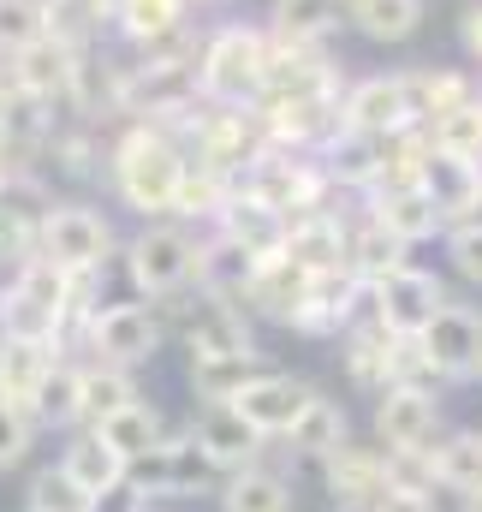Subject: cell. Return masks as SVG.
Instances as JSON below:
<instances>
[{"label":"cell","instance_id":"obj_51","mask_svg":"<svg viewBox=\"0 0 482 512\" xmlns=\"http://www.w3.org/2000/svg\"><path fill=\"white\" fill-rule=\"evenodd\" d=\"M48 6H66V12H84V18H96L102 30H108V12H114V0H48Z\"/></svg>","mask_w":482,"mask_h":512},{"label":"cell","instance_id":"obj_16","mask_svg":"<svg viewBox=\"0 0 482 512\" xmlns=\"http://www.w3.org/2000/svg\"><path fill=\"white\" fill-rule=\"evenodd\" d=\"M78 54H84V48H72L66 36L48 30V36L12 48V78H18L24 96H36V102H48L54 114H66V102H72V78H78Z\"/></svg>","mask_w":482,"mask_h":512},{"label":"cell","instance_id":"obj_28","mask_svg":"<svg viewBox=\"0 0 482 512\" xmlns=\"http://www.w3.org/2000/svg\"><path fill=\"white\" fill-rule=\"evenodd\" d=\"M322 173L334 179V191L340 197H352V203H363L369 191H375V173H381V137H363V131H334L322 149Z\"/></svg>","mask_w":482,"mask_h":512},{"label":"cell","instance_id":"obj_53","mask_svg":"<svg viewBox=\"0 0 482 512\" xmlns=\"http://www.w3.org/2000/svg\"><path fill=\"white\" fill-rule=\"evenodd\" d=\"M197 12H227V6H239V0H191Z\"/></svg>","mask_w":482,"mask_h":512},{"label":"cell","instance_id":"obj_42","mask_svg":"<svg viewBox=\"0 0 482 512\" xmlns=\"http://www.w3.org/2000/svg\"><path fill=\"white\" fill-rule=\"evenodd\" d=\"M24 512H90V495H84L60 465H42V471L24 483Z\"/></svg>","mask_w":482,"mask_h":512},{"label":"cell","instance_id":"obj_30","mask_svg":"<svg viewBox=\"0 0 482 512\" xmlns=\"http://www.w3.org/2000/svg\"><path fill=\"white\" fill-rule=\"evenodd\" d=\"M304 292H310V274H304L286 251H274V256H262V268H256V286H250L244 310H250L256 322H280V328H286V322L298 316Z\"/></svg>","mask_w":482,"mask_h":512},{"label":"cell","instance_id":"obj_36","mask_svg":"<svg viewBox=\"0 0 482 512\" xmlns=\"http://www.w3.org/2000/svg\"><path fill=\"white\" fill-rule=\"evenodd\" d=\"M262 24L280 42H334L346 30V0H268Z\"/></svg>","mask_w":482,"mask_h":512},{"label":"cell","instance_id":"obj_9","mask_svg":"<svg viewBox=\"0 0 482 512\" xmlns=\"http://www.w3.org/2000/svg\"><path fill=\"white\" fill-rule=\"evenodd\" d=\"M447 304H453L447 274H435V268H423V262H405L399 274H387V280L369 292V316H375L387 334H399V340H417Z\"/></svg>","mask_w":482,"mask_h":512},{"label":"cell","instance_id":"obj_45","mask_svg":"<svg viewBox=\"0 0 482 512\" xmlns=\"http://www.w3.org/2000/svg\"><path fill=\"white\" fill-rule=\"evenodd\" d=\"M429 137H435V149H447V155L482 161V96H477V102H465L459 114L435 120V126H429Z\"/></svg>","mask_w":482,"mask_h":512},{"label":"cell","instance_id":"obj_5","mask_svg":"<svg viewBox=\"0 0 482 512\" xmlns=\"http://www.w3.org/2000/svg\"><path fill=\"white\" fill-rule=\"evenodd\" d=\"M167 328L185 346V358H262L256 340V316L244 304L221 298H167Z\"/></svg>","mask_w":482,"mask_h":512},{"label":"cell","instance_id":"obj_32","mask_svg":"<svg viewBox=\"0 0 482 512\" xmlns=\"http://www.w3.org/2000/svg\"><path fill=\"white\" fill-rule=\"evenodd\" d=\"M411 262V245L405 239H393L381 221H369L358 203V215H352V233H346V268L358 274L363 286H381L387 274H399Z\"/></svg>","mask_w":482,"mask_h":512},{"label":"cell","instance_id":"obj_19","mask_svg":"<svg viewBox=\"0 0 482 512\" xmlns=\"http://www.w3.org/2000/svg\"><path fill=\"white\" fill-rule=\"evenodd\" d=\"M54 185H96L102 173H108V137L102 126H90V120H54V137H48V149H42V161H36Z\"/></svg>","mask_w":482,"mask_h":512},{"label":"cell","instance_id":"obj_55","mask_svg":"<svg viewBox=\"0 0 482 512\" xmlns=\"http://www.w3.org/2000/svg\"><path fill=\"white\" fill-rule=\"evenodd\" d=\"M328 512H369V507H328Z\"/></svg>","mask_w":482,"mask_h":512},{"label":"cell","instance_id":"obj_38","mask_svg":"<svg viewBox=\"0 0 482 512\" xmlns=\"http://www.w3.org/2000/svg\"><path fill=\"white\" fill-rule=\"evenodd\" d=\"M411 90H417V114H423V126H435V120L459 114L465 102H477L482 78H471L465 66H423V72H411Z\"/></svg>","mask_w":482,"mask_h":512},{"label":"cell","instance_id":"obj_10","mask_svg":"<svg viewBox=\"0 0 482 512\" xmlns=\"http://www.w3.org/2000/svg\"><path fill=\"white\" fill-rule=\"evenodd\" d=\"M340 126L363 131V137H381V143L411 126H423L411 72H363V78H352L346 102H340Z\"/></svg>","mask_w":482,"mask_h":512},{"label":"cell","instance_id":"obj_52","mask_svg":"<svg viewBox=\"0 0 482 512\" xmlns=\"http://www.w3.org/2000/svg\"><path fill=\"white\" fill-rule=\"evenodd\" d=\"M12 90H18V78H12V48L0 42V102H6Z\"/></svg>","mask_w":482,"mask_h":512},{"label":"cell","instance_id":"obj_26","mask_svg":"<svg viewBox=\"0 0 482 512\" xmlns=\"http://www.w3.org/2000/svg\"><path fill=\"white\" fill-rule=\"evenodd\" d=\"M352 441V417H346V405L334 399V393H322L316 387V399L304 405V417L280 435V453L286 459H298V465H322L334 447H346Z\"/></svg>","mask_w":482,"mask_h":512},{"label":"cell","instance_id":"obj_7","mask_svg":"<svg viewBox=\"0 0 482 512\" xmlns=\"http://www.w3.org/2000/svg\"><path fill=\"white\" fill-rule=\"evenodd\" d=\"M167 340H173V328H167V310H161V304H149V298H114V304H102V316L90 322L84 358L120 364V370H143V364L161 358Z\"/></svg>","mask_w":482,"mask_h":512},{"label":"cell","instance_id":"obj_24","mask_svg":"<svg viewBox=\"0 0 482 512\" xmlns=\"http://www.w3.org/2000/svg\"><path fill=\"white\" fill-rule=\"evenodd\" d=\"M417 185H423V191H429V203L447 215V227L471 221V215L482 209V161L447 155V149H429V155H423Z\"/></svg>","mask_w":482,"mask_h":512},{"label":"cell","instance_id":"obj_31","mask_svg":"<svg viewBox=\"0 0 482 512\" xmlns=\"http://www.w3.org/2000/svg\"><path fill=\"white\" fill-rule=\"evenodd\" d=\"M60 364L54 340H24V334H0V399L12 405H36V387L48 382V370Z\"/></svg>","mask_w":482,"mask_h":512},{"label":"cell","instance_id":"obj_18","mask_svg":"<svg viewBox=\"0 0 482 512\" xmlns=\"http://www.w3.org/2000/svg\"><path fill=\"white\" fill-rule=\"evenodd\" d=\"M310 399H316V382H304V376H292V370H256L233 405L244 411V423H256L268 441H280V435L304 417Z\"/></svg>","mask_w":482,"mask_h":512},{"label":"cell","instance_id":"obj_11","mask_svg":"<svg viewBox=\"0 0 482 512\" xmlns=\"http://www.w3.org/2000/svg\"><path fill=\"white\" fill-rule=\"evenodd\" d=\"M54 179L42 167H0V251L30 262L42 251V227L54 215Z\"/></svg>","mask_w":482,"mask_h":512},{"label":"cell","instance_id":"obj_22","mask_svg":"<svg viewBox=\"0 0 482 512\" xmlns=\"http://www.w3.org/2000/svg\"><path fill=\"white\" fill-rule=\"evenodd\" d=\"M256 268H262V256L239 245V239H227V233H203V251H197V298H221V304H244L250 298V286H256Z\"/></svg>","mask_w":482,"mask_h":512},{"label":"cell","instance_id":"obj_20","mask_svg":"<svg viewBox=\"0 0 482 512\" xmlns=\"http://www.w3.org/2000/svg\"><path fill=\"white\" fill-rule=\"evenodd\" d=\"M352 215H358V203L298 215V221H286V245H280V251L292 256L304 274H334V268H346V233H352Z\"/></svg>","mask_w":482,"mask_h":512},{"label":"cell","instance_id":"obj_56","mask_svg":"<svg viewBox=\"0 0 482 512\" xmlns=\"http://www.w3.org/2000/svg\"><path fill=\"white\" fill-rule=\"evenodd\" d=\"M143 512H167V507H143Z\"/></svg>","mask_w":482,"mask_h":512},{"label":"cell","instance_id":"obj_6","mask_svg":"<svg viewBox=\"0 0 482 512\" xmlns=\"http://www.w3.org/2000/svg\"><path fill=\"white\" fill-rule=\"evenodd\" d=\"M36 256H48L60 274H108L114 256H120V233H114V221L96 203L60 197L48 227H42V251Z\"/></svg>","mask_w":482,"mask_h":512},{"label":"cell","instance_id":"obj_12","mask_svg":"<svg viewBox=\"0 0 482 512\" xmlns=\"http://www.w3.org/2000/svg\"><path fill=\"white\" fill-rule=\"evenodd\" d=\"M417 346H423V358L435 364V376L447 387L482 382V304L453 298V304L417 334Z\"/></svg>","mask_w":482,"mask_h":512},{"label":"cell","instance_id":"obj_29","mask_svg":"<svg viewBox=\"0 0 482 512\" xmlns=\"http://www.w3.org/2000/svg\"><path fill=\"white\" fill-rule=\"evenodd\" d=\"M215 507L221 512H298V489L280 465H244L233 477H221L215 489Z\"/></svg>","mask_w":482,"mask_h":512},{"label":"cell","instance_id":"obj_44","mask_svg":"<svg viewBox=\"0 0 482 512\" xmlns=\"http://www.w3.org/2000/svg\"><path fill=\"white\" fill-rule=\"evenodd\" d=\"M441 262H447L453 280H465V286H477L482 292V221H459V227H447V233H441Z\"/></svg>","mask_w":482,"mask_h":512},{"label":"cell","instance_id":"obj_21","mask_svg":"<svg viewBox=\"0 0 482 512\" xmlns=\"http://www.w3.org/2000/svg\"><path fill=\"white\" fill-rule=\"evenodd\" d=\"M54 465H60L84 495H108V489H120L125 477H131V459H125L120 447H108L102 429H90V423H78V429L60 435Z\"/></svg>","mask_w":482,"mask_h":512},{"label":"cell","instance_id":"obj_40","mask_svg":"<svg viewBox=\"0 0 482 512\" xmlns=\"http://www.w3.org/2000/svg\"><path fill=\"white\" fill-rule=\"evenodd\" d=\"M96 429H102V441H108V447H120L125 459H143L155 441H167V429H173V423L161 417V405H155V399H131L125 411H114V417H108V423H96Z\"/></svg>","mask_w":482,"mask_h":512},{"label":"cell","instance_id":"obj_46","mask_svg":"<svg viewBox=\"0 0 482 512\" xmlns=\"http://www.w3.org/2000/svg\"><path fill=\"white\" fill-rule=\"evenodd\" d=\"M36 435H42V423H36V417H30L24 405L0 399V471H18V465L30 459Z\"/></svg>","mask_w":482,"mask_h":512},{"label":"cell","instance_id":"obj_3","mask_svg":"<svg viewBox=\"0 0 482 512\" xmlns=\"http://www.w3.org/2000/svg\"><path fill=\"white\" fill-rule=\"evenodd\" d=\"M197 251H203V233L185 227V221H143L131 239L120 245L125 280H131V298H149V304H167V298H185L197 286Z\"/></svg>","mask_w":482,"mask_h":512},{"label":"cell","instance_id":"obj_39","mask_svg":"<svg viewBox=\"0 0 482 512\" xmlns=\"http://www.w3.org/2000/svg\"><path fill=\"white\" fill-rule=\"evenodd\" d=\"M256 370H268V364L262 358H185V382H191L197 405H233Z\"/></svg>","mask_w":482,"mask_h":512},{"label":"cell","instance_id":"obj_35","mask_svg":"<svg viewBox=\"0 0 482 512\" xmlns=\"http://www.w3.org/2000/svg\"><path fill=\"white\" fill-rule=\"evenodd\" d=\"M131 399H143L137 370L102 364V358H78V417H84L90 429H96V423H108L114 411H125Z\"/></svg>","mask_w":482,"mask_h":512},{"label":"cell","instance_id":"obj_13","mask_svg":"<svg viewBox=\"0 0 482 512\" xmlns=\"http://www.w3.org/2000/svg\"><path fill=\"white\" fill-rule=\"evenodd\" d=\"M369 292L375 286H363L352 268L310 274V292H304V304H298V316L286 328L304 334V340H340L346 328H358L363 316H369Z\"/></svg>","mask_w":482,"mask_h":512},{"label":"cell","instance_id":"obj_54","mask_svg":"<svg viewBox=\"0 0 482 512\" xmlns=\"http://www.w3.org/2000/svg\"><path fill=\"white\" fill-rule=\"evenodd\" d=\"M459 512H482V495H477V501H459Z\"/></svg>","mask_w":482,"mask_h":512},{"label":"cell","instance_id":"obj_48","mask_svg":"<svg viewBox=\"0 0 482 512\" xmlns=\"http://www.w3.org/2000/svg\"><path fill=\"white\" fill-rule=\"evenodd\" d=\"M369 512H441V495H411V489H387Z\"/></svg>","mask_w":482,"mask_h":512},{"label":"cell","instance_id":"obj_17","mask_svg":"<svg viewBox=\"0 0 482 512\" xmlns=\"http://www.w3.org/2000/svg\"><path fill=\"white\" fill-rule=\"evenodd\" d=\"M316 471H322L328 507H375V501L387 495V453H381L375 441H346V447H334Z\"/></svg>","mask_w":482,"mask_h":512},{"label":"cell","instance_id":"obj_47","mask_svg":"<svg viewBox=\"0 0 482 512\" xmlns=\"http://www.w3.org/2000/svg\"><path fill=\"white\" fill-rule=\"evenodd\" d=\"M36 36H48V0H0V42L24 48Z\"/></svg>","mask_w":482,"mask_h":512},{"label":"cell","instance_id":"obj_2","mask_svg":"<svg viewBox=\"0 0 482 512\" xmlns=\"http://www.w3.org/2000/svg\"><path fill=\"white\" fill-rule=\"evenodd\" d=\"M268 60H274V30H268V24H244V18L203 24L197 84H203L209 102L256 108V96H262V84H268Z\"/></svg>","mask_w":482,"mask_h":512},{"label":"cell","instance_id":"obj_8","mask_svg":"<svg viewBox=\"0 0 482 512\" xmlns=\"http://www.w3.org/2000/svg\"><path fill=\"white\" fill-rule=\"evenodd\" d=\"M66 316V274L48 256H30L12 268V280L0 286V334H24V340H54Z\"/></svg>","mask_w":482,"mask_h":512},{"label":"cell","instance_id":"obj_43","mask_svg":"<svg viewBox=\"0 0 482 512\" xmlns=\"http://www.w3.org/2000/svg\"><path fill=\"white\" fill-rule=\"evenodd\" d=\"M381 453H387V489L441 495V483H435V447H381Z\"/></svg>","mask_w":482,"mask_h":512},{"label":"cell","instance_id":"obj_23","mask_svg":"<svg viewBox=\"0 0 482 512\" xmlns=\"http://www.w3.org/2000/svg\"><path fill=\"white\" fill-rule=\"evenodd\" d=\"M363 215L369 221H381L393 239H405L411 251L417 245H435L441 233H447V215L429 203V191L423 185H393V191H369L363 197Z\"/></svg>","mask_w":482,"mask_h":512},{"label":"cell","instance_id":"obj_14","mask_svg":"<svg viewBox=\"0 0 482 512\" xmlns=\"http://www.w3.org/2000/svg\"><path fill=\"white\" fill-rule=\"evenodd\" d=\"M369 429H375V447H435L447 435V417H441V393L429 387H387L369 411Z\"/></svg>","mask_w":482,"mask_h":512},{"label":"cell","instance_id":"obj_25","mask_svg":"<svg viewBox=\"0 0 482 512\" xmlns=\"http://www.w3.org/2000/svg\"><path fill=\"white\" fill-rule=\"evenodd\" d=\"M191 12H197L191 0H114L108 30L120 36L131 54H149V48L185 36V30H191Z\"/></svg>","mask_w":482,"mask_h":512},{"label":"cell","instance_id":"obj_15","mask_svg":"<svg viewBox=\"0 0 482 512\" xmlns=\"http://www.w3.org/2000/svg\"><path fill=\"white\" fill-rule=\"evenodd\" d=\"M185 429L197 435V447L215 459L221 477H233V471H244V465H262V459L274 453V441H268L256 423H244L239 405H197Z\"/></svg>","mask_w":482,"mask_h":512},{"label":"cell","instance_id":"obj_1","mask_svg":"<svg viewBox=\"0 0 482 512\" xmlns=\"http://www.w3.org/2000/svg\"><path fill=\"white\" fill-rule=\"evenodd\" d=\"M191 149L185 137L161 120H120L108 137V191L120 197L137 221H167L185 185Z\"/></svg>","mask_w":482,"mask_h":512},{"label":"cell","instance_id":"obj_34","mask_svg":"<svg viewBox=\"0 0 482 512\" xmlns=\"http://www.w3.org/2000/svg\"><path fill=\"white\" fill-rule=\"evenodd\" d=\"M215 233H227V239H239V245H250L256 256H274L280 245H286V215H280L274 203H262L256 191H244V185H233V197H227V209H221Z\"/></svg>","mask_w":482,"mask_h":512},{"label":"cell","instance_id":"obj_49","mask_svg":"<svg viewBox=\"0 0 482 512\" xmlns=\"http://www.w3.org/2000/svg\"><path fill=\"white\" fill-rule=\"evenodd\" d=\"M149 501L131 489V483H120V489H108V495H90V512H143Z\"/></svg>","mask_w":482,"mask_h":512},{"label":"cell","instance_id":"obj_27","mask_svg":"<svg viewBox=\"0 0 482 512\" xmlns=\"http://www.w3.org/2000/svg\"><path fill=\"white\" fill-rule=\"evenodd\" d=\"M393 346L399 334H387L375 316H363L358 328L340 334V364H346V382L358 387L363 399H381L393 387Z\"/></svg>","mask_w":482,"mask_h":512},{"label":"cell","instance_id":"obj_41","mask_svg":"<svg viewBox=\"0 0 482 512\" xmlns=\"http://www.w3.org/2000/svg\"><path fill=\"white\" fill-rule=\"evenodd\" d=\"M30 417L54 435H66V429H78L84 417H78V358H60L54 370H48V382L36 387V405H30Z\"/></svg>","mask_w":482,"mask_h":512},{"label":"cell","instance_id":"obj_50","mask_svg":"<svg viewBox=\"0 0 482 512\" xmlns=\"http://www.w3.org/2000/svg\"><path fill=\"white\" fill-rule=\"evenodd\" d=\"M459 42H465V54H471V60H482V0L465 6V18H459Z\"/></svg>","mask_w":482,"mask_h":512},{"label":"cell","instance_id":"obj_33","mask_svg":"<svg viewBox=\"0 0 482 512\" xmlns=\"http://www.w3.org/2000/svg\"><path fill=\"white\" fill-rule=\"evenodd\" d=\"M429 0H346V30H358L375 48H399L423 30Z\"/></svg>","mask_w":482,"mask_h":512},{"label":"cell","instance_id":"obj_4","mask_svg":"<svg viewBox=\"0 0 482 512\" xmlns=\"http://www.w3.org/2000/svg\"><path fill=\"white\" fill-rule=\"evenodd\" d=\"M149 507H197L221 489V471L215 459L197 447L191 429H167V441H155L143 459H131V477H125Z\"/></svg>","mask_w":482,"mask_h":512},{"label":"cell","instance_id":"obj_37","mask_svg":"<svg viewBox=\"0 0 482 512\" xmlns=\"http://www.w3.org/2000/svg\"><path fill=\"white\" fill-rule=\"evenodd\" d=\"M435 483L453 501H477L482 495V429H447L435 441Z\"/></svg>","mask_w":482,"mask_h":512}]
</instances>
